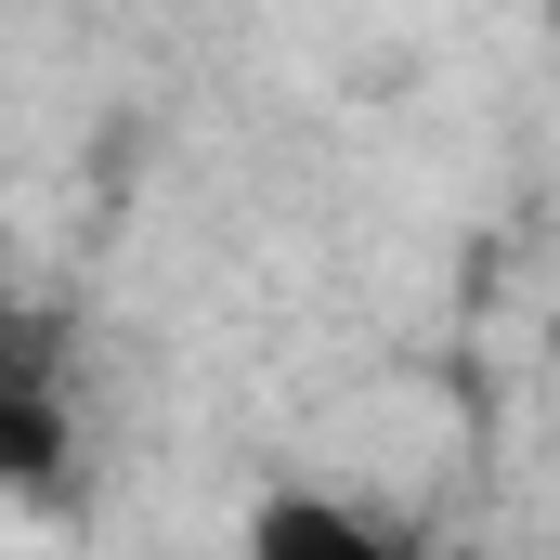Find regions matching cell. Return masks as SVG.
<instances>
[{"label": "cell", "mask_w": 560, "mask_h": 560, "mask_svg": "<svg viewBox=\"0 0 560 560\" xmlns=\"http://www.w3.org/2000/svg\"><path fill=\"white\" fill-rule=\"evenodd\" d=\"M248 560H418V548H405L392 522H365L352 495H300V482H287V495L248 509Z\"/></svg>", "instance_id": "cell-1"}, {"label": "cell", "mask_w": 560, "mask_h": 560, "mask_svg": "<svg viewBox=\"0 0 560 560\" xmlns=\"http://www.w3.org/2000/svg\"><path fill=\"white\" fill-rule=\"evenodd\" d=\"M52 469H66V392H52L39 352H13V392H0V482H13V495H52Z\"/></svg>", "instance_id": "cell-2"}]
</instances>
